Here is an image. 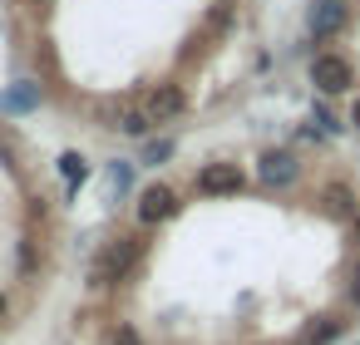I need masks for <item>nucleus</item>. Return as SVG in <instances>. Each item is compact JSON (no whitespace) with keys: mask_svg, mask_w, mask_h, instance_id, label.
Listing matches in <instances>:
<instances>
[{"mask_svg":"<svg viewBox=\"0 0 360 345\" xmlns=\"http://www.w3.org/2000/svg\"><path fill=\"white\" fill-rule=\"evenodd\" d=\"M350 301H360V276H355V286H350Z\"/></svg>","mask_w":360,"mask_h":345,"instance_id":"6ab92c4d","label":"nucleus"},{"mask_svg":"<svg viewBox=\"0 0 360 345\" xmlns=\"http://www.w3.org/2000/svg\"><path fill=\"white\" fill-rule=\"evenodd\" d=\"M114 345H143V340H139L134 325H119V330H114Z\"/></svg>","mask_w":360,"mask_h":345,"instance_id":"dca6fc26","label":"nucleus"},{"mask_svg":"<svg viewBox=\"0 0 360 345\" xmlns=\"http://www.w3.org/2000/svg\"><path fill=\"white\" fill-rule=\"evenodd\" d=\"M139 256H143V242H139V237L109 242V247L94 256V266H89V286H114V281H124V276L134 271Z\"/></svg>","mask_w":360,"mask_h":345,"instance_id":"f257e3e1","label":"nucleus"},{"mask_svg":"<svg viewBox=\"0 0 360 345\" xmlns=\"http://www.w3.org/2000/svg\"><path fill=\"white\" fill-rule=\"evenodd\" d=\"M326 207H330L335 217H355V197H350V188L330 183V188H326Z\"/></svg>","mask_w":360,"mask_h":345,"instance_id":"9b49d317","label":"nucleus"},{"mask_svg":"<svg viewBox=\"0 0 360 345\" xmlns=\"http://www.w3.org/2000/svg\"><path fill=\"white\" fill-rule=\"evenodd\" d=\"M193 188H198L202 197H237V193L247 188V173H242L237 163H202L198 178H193Z\"/></svg>","mask_w":360,"mask_h":345,"instance_id":"f03ea898","label":"nucleus"},{"mask_svg":"<svg viewBox=\"0 0 360 345\" xmlns=\"http://www.w3.org/2000/svg\"><path fill=\"white\" fill-rule=\"evenodd\" d=\"M114 129H124V134H129V138H143V134H148V129H153V124H148V114H143V109H124V114H119V124H114Z\"/></svg>","mask_w":360,"mask_h":345,"instance_id":"f8f14e48","label":"nucleus"},{"mask_svg":"<svg viewBox=\"0 0 360 345\" xmlns=\"http://www.w3.org/2000/svg\"><path fill=\"white\" fill-rule=\"evenodd\" d=\"M109 188H114V197H124V193L134 188V163L114 158V163H109Z\"/></svg>","mask_w":360,"mask_h":345,"instance_id":"ddd939ff","label":"nucleus"},{"mask_svg":"<svg viewBox=\"0 0 360 345\" xmlns=\"http://www.w3.org/2000/svg\"><path fill=\"white\" fill-rule=\"evenodd\" d=\"M340 330H345V320H335V315H321V320H311V325L301 330V345H330Z\"/></svg>","mask_w":360,"mask_h":345,"instance_id":"1a4fd4ad","label":"nucleus"},{"mask_svg":"<svg viewBox=\"0 0 360 345\" xmlns=\"http://www.w3.org/2000/svg\"><path fill=\"white\" fill-rule=\"evenodd\" d=\"M257 178H262V188H291V183L301 178V163H296V153H286V148H266V153L257 158Z\"/></svg>","mask_w":360,"mask_h":345,"instance_id":"20e7f679","label":"nucleus"},{"mask_svg":"<svg viewBox=\"0 0 360 345\" xmlns=\"http://www.w3.org/2000/svg\"><path fill=\"white\" fill-rule=\"evenodd\" d=\"M30 109H40V84L35 79H20L0 94V114H30Z\"/></svg>","mask_w":360,"mask_h":345,"instance_id":"6e6552de","label":"nucleus"},{"mask_svg":"<svg viewBox=\"0 0 360 345\" xmlns=\"http://www.w3.org/2000/svg\"><path fill=\"white\" fill-rule=\"evenodd\" d=\"M345 20H350L345 0H311V15H306V25H311V35H316V40L340 35V30H345Z\"/></svg>","mask_w":360,"mask_h":345,"instance_id":"39448f33","label":"nucleus"},{"mask_svg":"<svg viewBox=\"0 0 360 345\" xmlns=\"http://www.w3.org/2000/svg\"><path fill=\"white\" fill-rule=\"evenodd\" d=\"M311 84H316L321 94H345V89L355 84V70H350V60H340V55H316V60H311Z\"/></svg>","mask_w":360,"mask_h":345,"instance_id":"7ed1b4c3","label":"nucleus"},{"mask_svg":"<svg viewBox=\"0 0 360 345\" xmlns=\"http://www.w3.org/2000/svg\"><path fill=\"white\" fill-rule=\"evenodd\" d=\"M168 158H173V138H153V143L143 148V163H148V168H158V163H168Z\"/></svg>","mask_w":360,"mask_h":345,"instance_id":"4468645a","label":"nucleus"},{"mask_svg":"<svg viewBox=\"0 0 360 345\" xmlns=\"http://www.w3.org/2000/svg\"><path fill=\"white\" fill-rule=\"evenodd\" d=\"M173 212H178V193H173V188L153 183V188H143V193H139V222H143V227L168 222Z\"/></svg>","mask_w":360,"mask_h":345,"instance_id":"423d86ee","label":"nucleus"},{"mask_svg":"<svg viewBox=\"0 0 360 345\" xmlns=\"http://www.w3.org/2000/svg\"><path fill=\"white\" fill-rule=\"evenodd\" d=\"M316 124H321V129H326V134H335V129H340V124H335V119H330V109H316Z\"/></svg>","mask_w":360,"mask_h":345,"instance_id":"f3484780","label":"nucleus"},{"mask_svg":"<svg viewBox=\"0 0 360 345\" xmlns=\"http://www.w3.org/2000/svg\"><path fill=\"white\" fill-rule=\"evenodd\" d=\"M0 315H6V291H0Z\"/></svg>","mask_w":360,"mask_h":345,"instance_id":"aec40b11","label":"nucleus"},{"mask_svg":"<svg viewBox=\"0 0 360 345\" xmlns=\"http://www.w3.org/2000/svg\"><path fill=\"white\" fill-rule=\"evenodd\" d=\"M60 173H65V183H70V193L89 178V163H84V153H60Z\"/></svg>","mask_w":360,"mask_h":345,"instance_id":"9d476101","label":"nucleus"},{"mask_svg":"<svg viewBox=\"0 0 360 345\" xmlns=\"http://www.w3.org/2000/svg\"><path fill=\"white\" fill-rule=\"evenodd\" d=\"M35 266H40V256H35V242L25 237L20 242V276H35Z\"/></svg>","mask_w":360,"mask_h":345,"instance_id":"2eb2a0df","label":"nucleus"},{"mask_svg":"<svg viewBox=\"0 0 360 345\" xmlns=\"http://www.w3.org/2000/svg\"><path fill=\"white\" fill-rule=\"evenodd\" d=\"M350 124H355V129H360V99H355V109H350Z\"/></svg>","mask_w":360,"mask_h":345,"instance_id":"a211bd4d","label":"nucleus"},{"mask_svg":"<svg viewBox=\"0 0 360 345\" xmlns=\"http://www.w3.org/2000/svg\"><path fill=\"white\" fill-rule=\"evenodd\" d=\"M183 109H188V99H183L178 84H158V89H148V99H143L148 124H168V119H178Z\"/></svg>","mask_w":360,"mask_h":345,"instance_id":"0eeeda50","label":"nucleus"}]
</instances>
